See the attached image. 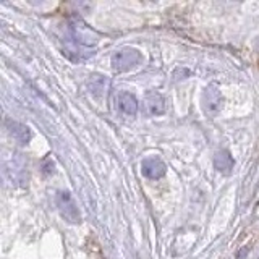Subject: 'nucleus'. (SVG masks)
Listing matches in <instances>:
<instances>
[{
    "instance_id": "obj_1",
    "label": "nucleus",
    "mask_w": 259,
    "mask_h": 259,
    "mask_svg": "<svg viewBox=\"0 0 259 259\" xmlns=\"http://www.w3.org/2000/svg\"><path fill=\"white\" fill-rule=\"evenodd\" d=\"M55 204L59 209L60 215L70 224H78L81 221L79 209L76 206L75 199L71 198V194L68 191H59L55 194Z\"/></svg>"
},
{
    "instance_id": "obj_2",
    "label": "nucleus",
    "mask_w": 259,
    "mask_h": 259,
    "mask_svg": "<svg viewBox=\"0 0 259 259\" xmlns=\"http://www.w3.org/2000/svg\"><path fill=\"white\" fill-rule=\"evenodd\" d=\"M141 54L132 47H123L112 57V67L117 71H128L141 63Z\"/></svg>"
},
{
    "instance_id": "obj_3",
    "label": "nucleus",
    "mask_w": 259,
    "mask_h": 259,
    "mask_svg": "<svg viewBox=\"0 0 259 259\" xmlns=\"http://www.w3.org/2000/svg\"><path fill=\"white\" fill-rule=\"evenodd\" d=\"M202 104H204V112L207 117H215L219 112L222 110L224 105V97L221 94V91L215 86H210L206 89L204 96H202Z\"/></svg>"
},
{
    "instance_id": "obj_4",
    "label": "nucleus",
    "mask_w": 259,
    "mask_h": 259,
    "mask_svg": "<svg viewBox=\"0 0 259 259\" xmlns=\"http://www.w3.org/2000/svg\"><path fill=\"white\" fill-rule=\"evenodd\" d=\"M141 172L149 180H159L165 175L167 167L159 157H148L141 162Z\"/></svg>"
},
{
    "instance_id": "obj_5",
    "label": "nucleus",
    "mask_w": 259,
    "mask_h": 259,
    "mask_svg": "<svg viewBox=\"0 0 259 259\" xmlns=\"http://www.w3.org/2000/svg\"><path fill=\"white\" fill-rule=\"evenodd\" d=\"M5 175H8V178L12 180V183H24L28 180V174L26 168H24L23 160L18 157H13L8 164H5Z\"/></svg>"
},
{
    "instance_id": "obj_6",
    "label": "nucleus",
    "mask_w": 259,
    "mask_h": 259,
    "mask_svg": "<svg viewBox=\"0 0 259 259\" xmlns=\"http://www.w3.org/2000/svg\"><path fill=\"white\" fill-rule=\"evenodd\" d=\"M7 130L12 135V138L20 144H28L31 140V130L26 125H21L18 121L7 120Z\"/></svg>"
},
{
    "instance_id": "obj_7",
    "label": "nucleus",
    "mask_w": 259,
    "mask_h": 259,
    "mask_svg": "<svg viewBox=\"0 0 259 259\" xmlns=\"http://www.w3.org/2000/svg\"><path fill=\"white\" fill-rule=\"evenodd\" d=\"M233 164H235V162H233L232 154L227 151V149H222V151H219L215 154V157H214V167L221 174L229 175L232 172V168H233Z\"/></svg>"
},
{
    "instance_id": "obj_8",
    "label": "nucleus",
    "mask_w": 259,
    "mask_h": 259,
    "mask_svg": "<svg viewBox=\"0 0 259 259\" xmlns=\"http://www.w3.org/2000/svg\"><path fill=\"white\" fill-rule=\"evenodd\" d=\"M146 107L151 115H162L165 112V101L159 93H149L146 96Z\"/></svg>"
},
{
    "instance_id": "obj_9",
    "label": "nucleus",
    "mask_w": 259,
    "mask_h": 259,
    "mask_svg": "<svg viewBox=\"0 0 259 259\" xmlns=\"http://www.w3.org/2000/svg\"><path fill=\"white\" fill-rule=\"evenodd\" d=\"M118 107L120 110L125 113V115H130V117H133L136 115V112H138V102L135 99V96L133 94H130V93H120L118 94Z\"/></svg>"
},
{
    "instance_id": "obj_10",
    "label": "nucleus",
    "mask_w": 259,
    "mask_h": 259,
    "mask_svg": "<svg viewBox=\"0 0 259 259\" xmlns=\"http://www.w3.org/2000/svg\"><path fill=\"white\" fill-rule=\"evenodd\" d=\"M89 89L94 96H104L109 89V81L105 76H93L89 79Z\"/></svg>"
}]
</instances>
